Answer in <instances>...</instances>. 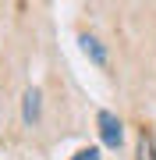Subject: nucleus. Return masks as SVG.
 Instances as JSON below:
<instances>
[{"mask_svg": "<svg viewBox=\"0 0 156 160\" xmlns=\"http://www.w3.org/2000/svg\"><path fill=\"white\" fill-rule=\"evenodd\" d=\"M99 135H103V142L110 149L121 146L124 132H121V121H117V114H110V110H99Z\"/></svg>", "mask_w": 156, "mask_h": 160, "instance_id": "obj_1", "label": "nucleus"}, {"mask_svg": "<svg viewBox=\"0 0 156 160\" xmlns=\"http://www.w3.org/2000/svg\"><path fill=\"white\" fill-rule=\"evenodd\" d=\"M39 110H43V92L35 86H29L25 96H21V118H25V125H35V121H39Z\"/></svg>", "mask_w": 156, "mask_h": 160, "instance_id": "obj_2", "label": "nucleus"}, {"mask_svg": "<svg viewBox=\"0 0 156 160\" xmlns=\"http://www.w3.org/2000/svg\"><path fill=\"white\" fill-rule=\"evenodd\" d=\"M82 50H85L96 64H106V50L99 46V39H92V36H82Z\"/></svg>", "mask_w": 156, "mask_h": 160, "instance_id": "obj_3", "label": "nucleus"}, {"mask_svg": "<svg viewBox=\"0 0 156 160\" xmlns=\"http://www.w3.org/2000/svg\"><path fill=\"white\" fill-rule=\"evenodd\" d=\"M135 157H139V160H156V142H153L149 132L139 135V149H135Z\"/></svg>", "mask_w": 156, "mask_h": 160, "instance_id": "obj_4", "label": "nucleus"}, {"mask_svg": "<svg viewBox=\"0 0 156 160\" xmlns=\"http://www.w3.org/2000/svg\"><path fill=\"white\" fill-rule=\"evenodd\" d=\"M75 160H99V153H96V149H82Z\"/></svg>", "mask_w": 156, "mask_h": 160, "instance_id": "obj_5", "label": "nucleus"}]
</instances>
